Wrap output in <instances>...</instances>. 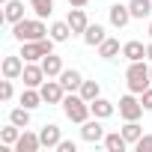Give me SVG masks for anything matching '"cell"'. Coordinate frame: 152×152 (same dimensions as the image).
Instances as JSON below:
<instances>
[{
    "instance_id": "cell-23",
    "label": "cell",
    "mask_w": 152,
    "mask_h": 152,
    "mask_svg": "<svg viewBox=\"0 0 152 152\" xmlns=\"http://www.w3.org/2000/svg\"><path fill=\"white\" fill-rule=\"evenodd\" d=\"M45 99H42V93H39V87H24V93H21V104L24 107H30V110H36L39 104H42Z\"/></svg>"
},
{
    "instance_id": "cell-2",
    "label": "cell",
    "mask_w": 152,
    "mask_h": 152,
    "mask_svg": "<svg viewBox=\"0 0 152 152\" xmlns=\"http://www.w3.org/2000/svg\"><path fill=\"white\" fill-rule=\"evenodd\" d=\"M125 87H128V93H137V96H140L146 87H152V75H149L146 60L128 63V72H125Z\"/></svg>"
},
{
    "instance_id": "cell-27",
    "label": "cell",
    "mask_w": 152,
    "mask_h": 152,
    "mask_svg": "<svg viewBox=\"0 0 152 152\" xmlns=\"http://www.w3.org/2000/svg\"><path fill=\"white\" fill-rule=\"evenodd\" d=\"M21 131L24 128H18V125H6V128H0V143H3V146H15L18 143V137H21Z\"/></svg>"
},
{
    "instance_id": "cell-1",
    "label": "cell",
    "mask_w": 152,
    "mask_h": 152,
    "mask_svg": "<svg viewBox=\"0 0 152 152\" xmlns=\"http://www.w3.org/2000/svg\"><path fill=\"white\" fill-rule=\"evenodd\" d=\"M51 27H45V18H21L18 24H12V36L18 42H39L48 39Z\"/></svg>"
},
{
    "instance_id": "cell-7",
    "label": "cell",
    "mask_w": 152,
    "mask_h": 152,
    "mask_svg": "<svg viewBox=\"0 0 152 152\" xmlns=\"http://www.w3.org/2000/svg\"><path fill=\"white\" fill-rule=\"evenodd\" d=\"M104 125H102V119L99 116H90L87 122H81V140H87V143H102L104 140Z\"/></svg>"
},
{
    "instance_id": "cell-26",
    "label": "cell",
    "mask_w": 152,
    "mask_h": 152,
    "mask_svg": "<svg viewBox=\"0 0 152 152\" xmlns=\"http://www.w3.org/2000/svg\"><path fill=\"white\" fill-rule=\"evenodd\" d=\"M9 122L18 125V128H27V125H30V107H24V104H21V107H12V110H9Z\"/></svg>"
},
{
    "instance_id": "cell-31",
    "label": "cell",
    "mask_w": 152,
    "mask_h": 152,
    "mask_svg": "<svg viewBox=\"0 0 152 152\" xmlns=\"http://www.w3.org/2000/svg\"><path fill=\"white\" fill-rule=\"evenodd\" d=\"M0 99H3V102H9V99H12V81H9V78L0 81Z\"/></svg>"
},
{
    "instance_id": "cell-25",
    "label": "cell",
    "mask_w": 152,
    "mask_h": 152,
    "mask_svg": "<svg viewBox=\"0 0 152 152\" xmlns=\"http://www.w3.org/2000/svg\"><path fill=\"white\" fill-rule=\"evenodd\" d=\"M48 36H51L54 42H66V39H69V36H75V33H72L69 21H54V24H51V33H48Z\"/></svg>"
},
{
    "instance_id": "cell-21",
    "label": "cell",
    "mask_w": 152,
    "mask_h": 152,
    "mask_svg": "<svg viewBox=\"0 0 152 152\" xmlns=\"http://www.w3.org/2000/svg\"><path fill=\"white\" fill-rule=\"evenodd\" d=\"M119 131H122V137L128 140V146H134V143L143 137V125H140L137 119H125V125H122Z\"/></svg>"
},
{
    "instance_id": "cell-35",
    "label": "cell",
    "mask_w": 152,
    "mask_h": 152,
    "mask_svg": "<svg viewBox=\"0 0 152 152\" xmlns=\"http://www.w3.org/2000/svg\"><path fill=\"white\" fill-rule=\"evenodd\" d=\"M146 60L152 63V39H149V45H146Z\"/></svg>"
},
{
    "instance_id": "cell-28",
    "label": "cell",
    "mask_w": 152,
    "mask_h": 152,
    "mask_svg": "<svg viewBox=\"0 0 152 152\" xmlns=\"http://www.w3.org/2000/svg\"><path fill=\"white\" fill-rule=\"evenodd\" d=\"M78 93H81L87 102H96V99L102 96V87H99V81H87V78H84V84H81V90H78Z\"/></svg>"
},
{
    "instance_id": "cell-16",
    "label": "cell",
    "mask_w": 152,
    "mask_h": 152,
    "mask_svg": "<svg viewBox=\"0 0 152 152\" xmlns=\"http://www.w3.org/2000/svg\"><path fill=\"white\" fill-rule=\"evenodd\" d=\"M122 57H125L128 63L146 60V45H143V42H137V39H131V42H125V45H122Z\"/></svg>"
},
{
    "instance_id": "cell-9",
    "label": "cell",
    "mask_w": 152,
    "mask_h": 152,
    "mask_svg": "<svg viewBox=\"0 0 152 152\" xmlns=\"http://www.w3.org/2000/svg\"><path fill=\"white\" fill-rule=\"evenodd\" d=\"M24 87H42L48 81V75L42 69V63H24V75H21Z\"/></svg>"
},
{
    "instance_id": "cell-11",
    "label": "cell",
    "mask_w": 152,
    "mask_h": 152,
    "mask_svg": "<svg viewBox=\"0 0 152 152\" xmlns=\"http://www.w3.org/2000/svg\"><path fill=\"white\" fill-rule=\"evenodd\" d=\"M107 18H110V24H113L116 30H122V27L131 21V9H128V3H113V6L107 9Z\"/></svg>"
},
{
    "instance_id": "cell-4",
    "label": "cell",
    "mask_w": 152,
    "mask_h": 152,
    "mask_svg": "<svg viewBox=\"0 0 152 152\" xmlns=\"http://www.w3.org/2000/svg\"><path fill=\"white\" fill-rule=\"evenodd\" d=\"M54 51V39H39V42H21V57L24 63H39L42 57H48Z\"/></svg>"
},
{
    "instance_id": "cell-20",
    "label": "cell",
    "mask_w": 152,
    "mask_h": 152,
    "mask_svg": "<svg viewBox=\"0 0 152 152\" xmlns=\"http://www.w3.org/2000/svg\"><path fill=\"white\" fill-rule=\"evenodd\" d=\"M39 63H42V69H45L48 78H60V72H63V57H57V54L51 51V54H48V57H42Z\"/></svg>"
},
{
    "instance_id": "cell-13",
    "label": "cell",
    "mask_w": 152,
    "mask_h": 152,
    "mask_svg": "<svg viewBox=\"0 0 152 152\" xmlns=\"http://www.w3.org/2000/svg\"><path fill=\"white\" fill-rule=\"evenodd\" d=\"M60 84L66 87V93H78L81 84H84V75H81L78 69H63V72H60Z\"/></svg>"
},
{
    "instance_id": "cell-38",
    "label": "cell",
    "mask_w": 152,
    "mask_h": 152,
    "mask_svg": "<svg viewBox=\"0 0 152 152\" xmlns=\"http://www.w3.org/2000/svg\"><path fill=\"white\" fill-rule=\"evenodd\" d=\"M3 3H9V0H3Z\"/></svg>"
},
{
    "instance_id": "cell-19",
    "label": "cell",
    "mask_w": 152,
    "mask_h": 152,
    "mask_svg": "<svg viewBox=\"0 0 152 152\" xmlns=\"http://www.w3.org/2000/svg\"><path fill=\"white\" fill-rule=\"evenodd\" d=\"M102 143H104L107 152H125V149H128V140L122 137V131H107Z\"/></svg>"
},
{
    "instance_id": "cell-17",
    "label": "cell",
    "mask_w": 152,
    "mask_h": 152,
    "mask_svg": "<svg viewBox=\"0 0 152 152\" xmlns=\"http://www.w3.org/2000/svg\"><path fill=\"white\" fill-rule=\"evenodd\" d=\"M24 18V3L21 0H9V3H3V21L6 24H18Z\"/></svg>"
},
{
    "instance_id": "cell-32",
    "label": "cell",
    "mask_w": 152,
    "mask_h": 152,
    "mask_svg": "<svg viewBox=\"0 0 152 152\" xmlns=\"http://www.w3.org/2000/svg\"><path fill=\"white\" fill-rule=\"evenodd\" d=\"M57 152H78V143H75V140H60Z\"/></svg>"
},
{
    "instance_id": "cell-5",
    "label": "cell",
    "mask_w": 152,
    "mask_h": 152,
    "mask_svg": "<svg viewBox=\"0 0 152 152\" xmlns=\"http://www.w3.org/2000/svg\"><path fill=\"white\" fill-rule=\"evenodd\" d=\"M143 102L137 99V93H125L122 99H119V116L122 119H140L143 116Z\"/></svg>"
},
{
    "instance_id": "cell-14",
    "label": "cell",
    "mask_w": 152,
    "mask_h": 152,
    "mask_svg": "<svg viewBox=\"0 0 152 152\" xmlns=\"http://www.w3.org/2000/svg\"><path fill=\"white\" fill-rule=\"evenodd\" d=\"M42 149V140H39V134H33V131H21V137H18V143H15V152H39Z\"/></svg>"
},
{
    "instance_id": "cell-18",
    "label": "cell",
    "mask_w": 152,
    "mask_h": 152,
    "mask_svg": "<svg viewBox=\"0 0 152 152\" xmlns=\"http://www.w3.org/2000/svg\"><path fill=\"white\" fill-rule=\"evenodd\" d=\"M90 110H93V116H99V119H107V116H113V113H116V104L99 96L96 102H90Z\"/></svg>"
},
{
    "instance_id": "cell-24",
    "label": "cell",
    "mask_w": 152,
    "mask_h": 152,
    "mask_svg": "<svg viewBox=\"0 0 152 152\" xmlns=\"http://www.w3.org/2000/svg\"><path fill=\"white\" fill-rule=\"evenodd\" d=\"M128 9H131V18H149L152 15V0H128Z\"/></svg>"
},
{
    "instance_id": "cell-29",
    "label": "cell",
    "mask_w": 152,
    "mask_h": 152,
    "mask_svg": "<svg viewBox=\"0 0 152 152\" xmlns=\"http://www.w3.org/2000/svg\"><path fill=\"white\" fill-rule=\"evenodd\" d=\"M30 9L36 18H48L54 12V0H30Z\"/></svg>"
},
{
    "instance_id": "cell-10",
    "label": "cell",
    "mask_w": 152,
    "mask_h": 152,
    "mask_svg": "<svg viewBox=\"0 0 152 152\" xmlns=\"http://www.w3.org/2000/svg\"><path fill=\"white\" fill-rule=\"evenodd\" d=\"M66 21H69V27H72L75 36H84V30L90 27V18H87V12H84L81 6H72L69 15H66Z\"/></svg>"
},
{
    "instance_id": "cell-12",
    "label": "cell",
    "mask_w": 152,
    "mask_h": 152,
    "mask_svg": "<svg viewBox=\"0 0 152 152\" xmlns=\"http://www.w3.org/2000/svg\"><path fill=\"white\" fill-rule=\"evenodd\" d=\"M39 140H42V146H48V149H57V143L63 140V134H60V125H57V122H45V125H42V131H39Z\"/></svg>"
},
{
    "instance_id": "cell-37",
    "label": "cell",
    "mask_w": 152,
    "mask_h": 152,
    "mask_svg": "<svg viewBox=\"0 0 152 152\" xmlns=\"http://www.w3.org/2000/svg\"><path fill=\"white\" fill-rule=\"evenodd\" d=\"M149 75H152V66H149Z\"/></svg>"
},
{
    "instance_id": "cell-6",
    "label": "cell",
    "mask_w": 152,
    "mask_h": 152,
    "mask_svg": "<svg viewBox=\"0 0 152 152\" xmlns=\"http://www.w3.org/2000/svg\"><path fill=\"white\" fill-rule=\"evenodd\" d=\"M39 93H42L45 104H63V99H66V87L60 84V78H57V81H54V78H48V81L39 87Z\"/></svg>"
},
{
    "instance_id": "cell-15",
    "label": "cell",
    "mask_w": 152,
    "mask_h": 152,
    "mask_svg": "<svg viewBox=\"0 0 152 152\" xmlns=\"http://www.w3.org/2000/svg\"><path fill=\"white\" fill-rule=\"evenodd\" d=\"M81 39H84V45H90V48H99V45L107 39V33H104V27H102V24H90V27L84 30V36H81Z\"/></svg>"
},
{
    "instance_id": "cell-30",
    "label": "cell",
    "mask_w": 152,
    "mask_h": 152,
    "mask_svg": "<svg viewBox=\"0 0 152 152\" xmlns=\"http://www.w3.org/2000/svg\"><path fill=\"white\" fill-rule=\"evenodd\" d=\"M134 149H137V152H152V134H143V137L134 143Z\"/></svg>"
},
{
    "instance_id": "cell-33",
    "label": "cell",
    "mask_w": 152,
    "mask_h": 152,
    "mask_svg": "<svg viewBox=\"0 0 152 152\" xmlns=\"http://www.w3.org/2000/svg\"><path fill=\"white\" fill-rule=\"evenodd\" d=\"M140 102H143V107H146V110H152V87H146V90L140 93Z\"/></svg>"
},
{
    "instance_id": "cell-8",
    "label": "cell",
    "mask_w": 152,
    "mask_h": 152,
    "mask_svg": "<svg viewBox=\"0 0 152 152\" xmlns=\"http://www.w3.org/2000/svg\"><path fill=\"white\" fill-rule=\"evenodd\" d=\"M0 72H3V78L18 81L21 75H24V57H21V54H9V57H3V63H0Z\"/></svg>"
},
{
    "instance_id": "cell-3",
    "label": "cell",
    "mask_w": 152,
    "mask_h": 152,
    "mask_svg": "<svg viewBox=\"0 0 152 152\" xmlns=\"http://www.w3.org/2000/svg\"><path fill=\"white\" fill-rule=\"evenodd\" d=\"M63 113L72 119V122H87L90 116H93V110H90V102L81 96V93H66V99H63Z\"/></svg>"
},
{
    "instance_id": "cell-34",
    "label": "cell",
    "mask_w": 152,
    "mask_h": 152,
    "mask_svg": "<svg viewBox=\"0 0 152 152\" xmlns=\"http://www.w3.org/2000/svg\"><path fill=\"white\" fill-rule=\"evenodd\" d=\"M87 3H90V0H69V6H81V9H84Z\"/></svg>"
},
{
    "instance_id": "cell-36",
    "label": "cell",
    "mask_w": 152,
    "mask_h": 152,
    "mask_svg": "<svg viewBox=\"0 0 152 152\" xmlns=\"http://www.w3.org/2000/svg\"><path fill=\"white\" fill-rule=\"evenodd\" d=\"M149 39H152V21H149Z\"/></svg>"
},
{
    "instance_id": "cell-22",
    "label": "cell",
    "mask_w": 152,
    "mask_h": 152,
    "mask_svg": "<svg viewBox=\"0 0 152 152\" xmlns=\"http://www.w3.org/2000/svg\"><path fill=\"white\" fill-rule=\"evenodd\" d=\"M116 54H122V48H119V39L107 36V39L99 45V57H102V60H116Z\"/></svg>"
}]
</instances>
